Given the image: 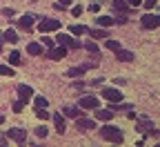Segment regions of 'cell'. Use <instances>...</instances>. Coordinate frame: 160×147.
<instances>
[{
  "label": "cell",
  "mask_w": 160,
  "mask_h": 147,
  "mask_svg": "<svg viewBox=\"0 0 160 147\" xmlns=\"http://www.w3.org/2000/svg\"><path fill=\"white\" fill-rule=\"evenodd\" d=\"M100 136H102L105 140H109V143H116V145L122 143V132H120L118 127H113V125H105V127L100 129Z\"/></svg>",
  "instance_id": "6da1fadb"
},
{
  "label": "cell",
  "mask_w": 160,
  "mask_h": 147,
  "mask_svg": "<svg viewBox=\"0 0 160 147\" xmlns=\"http://www.w3.org/2000/svg\"><path fill=\"white\" fill-rule=\"evenodd\" d=\"M62 25H60V20H53V18H42L40 20V25H38V31L40 34H49V31H56L60 29Z\"/></svg>",
  "instance_id": "7a4b0ae2"
},
{
  "label": "cell",
  "mask_w": 160,
  "mask_h": 147,
  "mask_svg": "<svg viewBox=\"0 0 160 147\" xmlns=\"http://www.w3.org/2000/svg\"><path fill=\"white\" fill-rule=\"evenodd\" d=\"M56 43H58V45H62V47H71V49H80V47H82L76 38H71V36H67V34H58Z\"/></svg>",
  "instance_id": "3957f363"
},
{
  "label": "cell",
  "mask_w": 160,
  "mask_h": 147,
  "mask_svg": "<svg viewBox=\"0 0 160 147\" xmlns=\"http://www.w3.org/2000/svg\"><path fill=\"white\" fill-rule=\"evenodd\" d=\"M76 127L80 132H91V129H96V120L93 118H85V116H78L76 118Z\"/></svg>",
  "instance_id": "277c9868"
},
{
  "label": "cell",
  "mask_w": 160,
  "mask_h": 147,
  "mask_svg": "<svg viewBox=\"0 0 160 147\" xmlns=\"http://www.w3.org/2000/svg\"><path fill=\"white\" fill-rule=\"evenodd\" d=\"M5 136H9V138L16 140L18 145H25V143H27V132H25V129H18V127H11Z\"/></svg>",
  "instance_id": "5b68a950"
},
{
  "label": "cell",
  "mask_w": 160,
  "mask_h": 147,
  "mask_svg": "<svg viewBox=\"0 0 160 147\" xmlns=\"http://www.w3.org/2000/svg\"><path fill=\"white\" fill-rule=\"evenodd\" d=\"M140 25H142V29H156V27H160V16L147 13V16L140 18Z\"/></svg>",
  "instance_id": "8992f818"
},
{
  "label": "cell",
  "mask_w": 160,
  "mask_h": 147,
  "mask_svg": "<svg viewBox=\"0 0 160 147\" xmlns=\"http://www.w3.org/2000/svg\"><path fill=\"white\" fill-rule=\"evenodd\" d=\"M102 98L105 100H109V102H120V100H122V94H120L118 89H113V87H107V89H102Z\"/></svg>",
  "instance_id": "52a82bcc"
},
{
  "label": "cell",
  "mask_w": 160,
  "mask_h": 147,
  "mask_svg": "<svg viewBox=\"0 0 160 147\" xmlns=\"http://www.w3.org/2000/svg\"><path fill=\"white\" fill-rule=\"evenodd\" d=\"M78 105H80V109H96V107H100V100L93 96H85L82 100H78Z\"/></svg>",
  "instance_id": "ba28073f"
},
{
  "label": "cell",
  "mask_w": 160,
  "mask_h": 147,
  "mask_svg": "<svg viewBox=\"0 0 160 147\" xmlns=\"http://www.w3.org/2000/svg\"><path fill=\"white\" fill-rule=\"evenodd\" d=\"M18 98L22 100V102H29L33 98V89L29 85H18Z\"/></svg>",
  "instance_id": "9c48e42d"
},
{
  "label": "cell",
  "mask_w": 160,
  "mask_h": 147,
  "mask_svg": "<svg viewBox=\"0 0 160 147\" xmlns=\"http://www.w3.org/2000/svg\"><path fill=\"white\" fill-rule=\"evenodd\" d=\"M151 127H153V123H151V118H147V116H142V118H138V125H136V129L138 132H142V134H151Z\"/></svg>",
  "instance_id": "30bf717a"
},
{
  "label": "cell",
  "mask_w": 160,
  "mask_h": 147,
  "mask_svg": "<svg viewBox=\"0 0 160 147\" xmlns=\"http://www.w3.org/2000/svg\"><path fill=\"white\" fill-rule=\"evenodd\" d=\"M47 56L51 58V60H62L65 56H67V49L60 45V47H49V51H47Z\"/></svg>",
  "instance_id": "8fae6325"
},
{
  "label": "cell",
  "mask_w": 160,
  "mask_h": 147,
  "mask_svg": "<svg viewBox=\"0 0 160 147\" xmlns=\"http://www.w3.org/2000/svg\"><path fill=\"white\" fill-rule=\"evenodd\" d=\"M51 120L56 123V129H58V134H65V129H67V125H65V118H62V112H56V114L51 116Z\"/></svg>",
  "instance_id": "7c38bea8"
},
{
  "label": "cell",
  "mask_w": 160,
  "mask_h": 147,
  "mask_svg": "<svg viewBox=\"0 0 160 147\" xmlns=\"http://www.w3.org/2000/svg\"><path fill=\"white\" fill-rule=\"evenodd\" d=\"M113 54H116V58H118L120 62H131V60H133V51L122 49V47H120V49H116Z\"/></svg>",
  "instance_id": "4fadbf2b"
},
{
  "label": "cell",
  "mask_w": 160,
  "mask_h": 147,
  "mask_svg": "<svg viewBox=\"0 0 160 147\" xmlns=\"http://www.w3.org/2000/svg\"><path fill=\"white\" fill-rule=\"evenodd\" d=\"M96 118L102 120V123H109L113 118V109H100V107H96Z\"/></svg>",
  "instance_id": "5bb4252c"
},
{
  "label": "cell",
  "mask_w": 160,
  "mask_h": 147,
  "mask_svg": "<svg viewBox=\"0 0 160 147\" xmlns=\"http://www.w3.org/2000/svg\"><path fill=\"white\" fill-rule=\"evenodd\" d=\"M93 65H80V67H71V69H67V76L69 78H76V76H82L87 69H91Z\"/></svg>",
  "instance_id": "9a60e30c"
},
{
  "label": "cell",
  "mask_w": 160,
  "mask_h": 147,
  "mask_svg": "<svg viewBox=\"0 0 160 147\" xmlns=\"http://www.w3.org/2000/svg\"><path fill=\"white\" fill-rule=\"evenodd\" d=\"M18 27L25 29V31H31V27H33V16H22V18L18 20Z\"/></svg>",
  "instance_id": "2e32d148"
},
{
  "label": "cell",
  "mask_w": 160,
  "mask_h": 147,
  "mask_svg": "<svg viewBox=\"0 0 160 147\" xmlns=\"http://www.w3.org/2000/svg\"><path fill=\"white\" fill-rule=\"evenodd\" d=\"M113 9L118 13H129V3L127 0H113Z\"/></svg>",
  "instance_id": "e0dca14e"
},
{
  "label": "cell",
  "mask_w": 160,
  "mask_h": 147,
  "mask_svg": "<svg viewBox=\"0 0 160 147\" xmlns=\"http://www.w3.org/2000/svg\"><path fill=\"white\" fill-rule=\"evenodd\" d=\"M96 23L100 27H111V25H116V18H111V16H98Z\"/></svg>",
  "instance_id": "ac0fdd59"
},
{
  "label": "cell",
  "mask_w": 160,
  "mask_h": 147,
  "mask_svg": "<svg viewBox=\"0 0 160 147\" xmlns=\"http://www.w3.org/2000/svg\"><path fill=\"white\" fill-rule=\"evenodd\" d=\"M62 114H65V116H69V118H78V116H82V112H80L78 107H71V105L62 107Z\"/></svg>",
  "instance_id": "d6986e66"
},
{
  "label": "cell",
  "mask_w": 160,
  "mask_h": 147,
  "mask_svg": "<svg viewBox=\"0 0 160 147\" xmlns=\"http://www.w3.org/2000/svg\"><path fill=\"white\" fill-rule=\"evenodd\" d=\"M27 51L31 56H40V54H42V45H40V43H29L27 45Z\"/></svg>",
  "instance_id": "ffe728a7"
},
{
  "label": "cell",
  "mask_w": 160,
  "mask_h": 147,
  "mask_svg": "<svg viewBox=\"0 0 160 147\" xmlns=\"http://www.w3.org/2000/svg\"><path fill=\"white\" fill-rule=\"evenodd\" d=\"M87 34L91 38H107V29H89L87 27Z\"/></svg>",
  "instance_id": "44dd1931"
},
{
  "label": "cell",
  "mask_w": 160,
  "mask_h": 147,
  "mask_svg": "<svg viewBox=\"0 0 160 147\" xmlns=\"http://www.w3.org/2000/svg\"><path fill=\"white\" fill-rule=\"evenodd\" d=\"M69 29H71L73 36H82V34H87V27H85V25H73V27H69Z\"/></svg>",
  "instance_id": "7402d4cb"
},
{
  "label": "cell",
  "mask_w": 160,
  "mask_h": 147,
  "mask_svg": "<svg viewBox=\"0 0 160 147\" xmlns=\"http://www.w3.org/2000/svg\"><path fill=\"white\" fill-rule=\"evenodd\" d=\"M5 40H7V43H18V34L13 29H7L5 31Z\"/></svg>",
  "instance_id": "603a6c76"
},
{
  "label": "cell",
  "mask_w": 160,
  "mask_h": 147,
  "mask_svg": "<svg viewBox=\"0 0 160 147\" xmlns=\"http://www.w3.org/2000/svg\"><path fill=\"white\" fill-rule=\"evenodd\" d=\"M33 102H36V107H47V105H49V100H47L45 96H36Z\"/></svg>",
  "instance_id": "cb8c5ba5"
},
{
  "label": "cell",
  "mask_w": 160,
  "mask_h": 147,
  "mask_svg": "<svg viewBox=\"0 0 160 147\" xmlns=\"http://www.w3.org/2000/svg\"><path fill=\"white\" fill-rule=\"evenodd\" d=\"M0 76H9V78H11V76H13V69H11L9 65H0Z\"/></svg>",
  "instance_id": "d4e9b609"
},
{
  "label": "cell",
  "mask_w": 160,
  "mask_h": 147,
  "mask_svg": "<svg viewBox=\"0 0 160 147\" xmlns=\"http://www.w3.org/2000/svg\"><path fill=\"white\" fill-rule=\"evenodd\" d=\"M36 136H38V138H47V136H49L47 127H42V125H40V127H36Z\"/></svg>",
  "instance_id": "484cf974"
},
{
  "label": "cell",
  "mask_w": 160,
  "mask_h": 147,
  "mask_svg": "<svg viewBox=\"0 0 160 147\" xmlns=\"http://www.w3.org/2000/svg\"><path fill=\"white\" fill-rule=\"evenodd\" d=\"M9 62H11V65H20V54L18 51H11L9 54Z\"/></svg>",
  "instance_id": "4316f807"
},
{
  "label": "cell",
  "mask_w": 160,
  "mask_h": 147,
  "mask_svg": "<svg viewBox=\"0 0 160 147\" xmlns=\"http://www.w3.org/2000/svg\"><path fill=\"white\" fill-rule=\"evenodd\" d=\"M22 107H25V102H22V100H20V98H18V100L13 102V107H11V109H13L16 114H20V112H22Z\"/></svg>",
  "instance_id": "83f0119b"
},
{
  "label": "cell",
  "mask_w": 160,
  "mask_h": 147,
  "mask_svg": "<svg viewBox=\"0 0 160 147\" xmlns=\"http://www.w3.org/2000/svg\"><path fill=\"white\" fill-rule=\"evenodd\" d=\"M107 47H109L111 51H116V49H120V47H122V45H120V43H118V40H107Z\"/></svg>",
  "instance_id": "f1b7e54d"
},
{
  "label": "cell",
  "mask_w": 160,
  "mask_h": 147,
  "mask_svg": "<svg viewBox=\"0 0 160 147\" xmlns=\"http://www.w3.org/2000/svg\"><path fill=\"white\" fill-rule=\"evenodd\" d=\"M85 47H87V51H91V54H100V51H98V47H96V43H93V40H89V43H87Z\"/></svg>",
  "instance_id": "f546056e"
},
{
  "label": "cell",
  "mask_w": 160,
  "mask_h": 147,
  "mask_svg": "<svg viewBox=\"0 0 160 147\" xmlns=\"http://www.w3.org/2000/svg\"><path fill=\"white\" fill-rule=\"evenodd\" d=\"M82 11H85V9H82V5H76V7L71 9V16H76V18H78L80 13H82Z\"/></svg>",
  "instance_id": "4dcf8cb0"
},
{
  "label": "cell",
  "mask_w": 160,
  "mask_h": 147,
  "mask_svg": "<svg viewBox=\"0 0 160 147\" xmlns=\"http://www.w3.org/2000/svg\"><path fill=\"white\" fill-rule=\"evenodd\" d=\"M42 45H45V47H53V40H51L49 36H45V34H42Z\"/></svg>",
  "instance_id": "1f68e13d"
},
{
  "label": "cell",
  "mask_w": 160,
  "mask_h": 147,
  "mask_svg": "<svg viewBox=\"0 0 160 147\" xmlns=\"http://www.w3.org/2000/svg\"><path fill=\"white\" fill-rule=\"evenodd\" d=\"M2 16L11 18V16H13V9H11V7H5V9H2Z\"/></svg>",
  "instance_id": "d6a6232c"
},
{
  "label": "cell",
  "mask_w": 160,
  "mask_h": 147,
  "mask_svg": "<svg viewBox=\"0 0 160 147\" xmlns=\"http://www.w3.org/2000/svg\"><path fill=\"white\" fill-rule=\"evenodd\" d=\"M58 5H60V7H69L71 0H58Z\"/></svg>",
  "instance_id": "836d02e7"
},
{
  "label": "cell",
  "mask_w": 160,
  "mask_h": 147,
  "mask_svg": "<svg viewBox=\"0 0 160 147\" xmlns=\"http://www.w3.org/2000/svg\"><path fill=\"white\" fill-rule=\"evenodd\" d=\"M127 3H129V7H138V5H140V0H127Z\"/></svg>",
  "instance_id": "e575fe53"
},
{
  "label": "cell",
  "mask_w": 160,
  "mask_h": 147,
  "mask_svg": "<svg viewBox=\"0 0 160 147\" xmlns=\"http://www.w3.org/2000/svg\"><path fill=\"white\" fill-rule=\"evenodd\" d=\"M153 5H156V0H147V3H145V7H147V9H151Z\"/></svg>",
  "instance_id": "d590c367"
},
{
  "label": "cell",
  "mask_w": 160,
  "mask_h": 147,
  "mask_svg": "<svg viewBox=\"0 0 160 147\" xmlns=\"http://www.w3.org/2000/svg\"><path fill=\"white\" fill-rule=\"evenodd\" d=\"M89 11H96V13H98V11H100V5H91V7H89Z\"/></svg>",
  "instance_id": "8d00e7d4"
},
{
  "label": "cell",
  "mask_w": 160,
  "mask_h": 147,
  "mask_svg": "<svg viewBox=\"0 0 160 147\" xmlns=\"http://www.w3.org/2000/svg\"><path fill=\"white\" fill-rule=\"evenodd\" d=\"M2 123H5V116H0V125H2Z\"/></svg>",
  "instance_id": "74e56055"
}]
</instances>
